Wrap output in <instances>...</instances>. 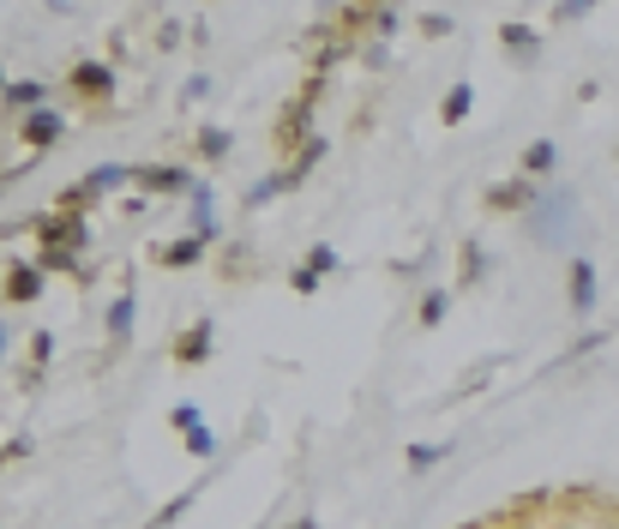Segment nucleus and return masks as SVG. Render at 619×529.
Wrapping results in <instances>:
<instances>
[{
	"label": "nucleus",
	"mask_w": 619,
	"mask_h": 529,
	"mask_svg": "<svg viewBox=\"0 0 619 529\" xmlns=\"http://www.w3.org/2000/svg\"><path fill=\"white\" fill-rule=\"evenodd\" d=\"M578 217H583V204H578V193H571V187H541V199L529 204V229H536V241H541V247L571 241Z\"/></svg>",
	"instance_id": "nucleus-1"
},
{
	"label": "nucleus",
	"mask_w": 619,
	"mask_h": 529,
	"mask_svg": "<svg viewBox=\"0 0 619 529\" xmlns=\"http://www.w3.org/2000/svg\"><path fill=\"white\" fill-rule=\"evenodd\" d=\"M127 181H139V169H127V163H102L91 169L84 181H72L67 193H61V211H84V204H97L102 193H114V187H127Z\"/></svg>",
	"instance_id": "nucleus-2"
},
{
	"label": "nucleus",
	"mask_w": 619,
	"mask_h": 529,
	"mask_svg": "<svg viewBox=\"0 0 619 529\" xmlns=\"http://www.w3.org/2000/svg\"><path fill=\"white\" fill-rule=\"evenodd\" d=\"M37 241L54 247V253H72L84 259V247H91V223H84V211H54L37 223Z\"/></svg>",
	"instance_id": "nucleus-3"
},
{
	"label": "nucleus",
	"mask_w": 619,
	"mask_h": 529,
	"mask_svg": "<svg viewBox=\"0 0 619 529\" xmlns=\"http://www.w3.org/2000/svg\"><path fill=\"white\" fill-rule=\"evenodd\" d=\"M566 296H571V313H578V319L596 313L601 277H596V259H589V253H571V264H566Z\"/></svg>",
	"instance_id": "nucleus-4"
},
{
	"label": "nucleus",
	"mask_w": 619,
	"mask_h": 529,
	"mask_svg": "<svg viewBox=\"0 0 619 529\" xmlns=\"http://www.w3.org/2000/svg\"><path fill=\"white\" fill-rule=\"evenodd\" d=\"M67 91H72V97H91V102L114 97V67L97 61V54H84V61L67 67Z\"/></svg>",
	"instance_id": "nucleus-5"
},
{
	"label": "nucleus",
	"mask_w": 619,
	"mask_h": 529,
	"mask_svg": "<svg viewBox=\"0 0 619 529\" xmlns=\"http://www.w3.org/2000/svg\"><path fill=\"white\" fill-rule=\"evenodd\" d=\"M42 283H49V271H42L37 259H12L7 264V283H0V296H7V307H31L42 296Z\"/></svg>",
	"instance_id": "nucleus-6"
},
{
	"label": "nucleus",
	"mask_w": 619,
	"mask_h": 529,
	"mask_svg": "<svg viewBox=\"0 0 619 529\" xmlns=\"http://www.w3.org/2000/svg\"><path fill=\"white\" fill-rule=\"evenodd\" d=\"M169 356H174V367H204V361L217 356V326H211V319L187 326L181 337H174V349H169Z\"/></svg>",
	"instance_id": "nucleus-7"
},
{
	"label": "nucleus",
	"mask_w": 619,
	"mask_h": 529,
	"mask_svg": "<svg viewBox=\"0 0 619 529\" xmlns=\"http://www.w3.org/2000/svg\"><path fill=\"white\" fill-rule=\"evenodd\" d=\"M61 132H67V114L49 102V109H37V114H24V121H19V144H31V151H49Z\"/></svg>",
	"instance_id": "nucleus-8"
},
{
	"label": "nucleus",
	"mask_w": 619,
	"mask_h": 529,
	"mask_svg": "<svg viewBox=\"0 0 619 529\" xmlns=\"http://www.w3.org/2000/svg\"><path fill=\"white\" fill-rule=\"evenodd\" d=\"M139 187H144V193H193V169H187V163H144L139 169Z\"/></svg>",
	"instance_id": "nucleus-9"
},
{
	"label": "nucleus",
	"mask_w": 619,
	"mask_h": 529,
	"mask_svg": "<svg viewBox=\"0 0 619 529\" xmlns=\"http://www.w3.org/2000/svg\"><path fill=\"white\" fill-rule=\"evenodd\" d=\"M541 199V187L536 181H523V174H511V181H493L488 187V211H523L529 217V204Z\"/></svg>",
	"instance_id": "nucleus-10"
},
{
	"label": "nucleus",
	"mask_w": 619,
	"mask_h": 529,
	"mask_svg": "<svg viewBox=\"0 0 619 529\" xmlns=\"http://www.w3.org/2000/svg\"><path fill=\"white\" fill-rule=\"evenodd\" d=\"M187 211H193V234L199 241H223V223H217V193H211V181H199L193 193H187Z\"/></svg>",
	"instance_id": "nucleus-11"
},
{
	"label": "nucleus",
	"mask_w": 619,
	"mask_h": 529,
	"mask_svg": "<svg viewBox=\"0 0 619 529\" xmlns=\"http://www.w3.org/2000/svg\"><path fill=\"white\" fill-rule=\"evenodd\" d=\"M0 102H7L12 114H37V109H49V84L42 79H7V91H0Z\"/></svg>",
	"instance_id": "nucleus-12"
},
{
	"label": "nucleus",
	"mask_w": 619,
	"mask_h": 529,
	"mask_svg": "<svg viewBox=\"0 0 619 529\" xmlns=\"http://www.w3.org/2000/svg\"><path fill=\"white\" fill-rule=\"evenodd\" d=\"M132 326H139V296H132V289H114V301H109V343L127 349Z\"/></svg>",
	"instance_id": "nucleus-13"
},
{
	"label": "nucleus",
	"mask_w": 619,
	"mask_h": 529,
	"mask_svg": "<svg viewBox=\"0 0 619 529\" xmlns=\"http://www.w3.org/2000/svg\"><path fill=\"white\" fill-rule=\"evenodd\" d=\"M211 253V241H199L193 229L181 234V241H169V247H157V264H169V271H193V264Z\"/></svg>",
	"instance_id": "nucleus-14"
},
{
	"label": "nucleus",
	"mask_w": 619,
	"mask_h": 529,
	"mask_svg": "<svg viewBox=\"0 0 619 529\" xmlns=\"http://www.w3.org/2000/svg\"><path fill=\"white\" fill-rule=\"evenodd\" d=\"M289 169H277V174H259V181L253 187H247V193H241V204H247V217H253V211H264V204H277V199H283L289 193Z\"/></svg>",
	"instance_id": "nucleus-15"
},
{
	"label": "nucleus",
	"mask_w": 619,
	"mask_h": 529,
	"mask_svg": "<svg viewBox=\"0 0 619 529\" xmlns=\"http://www.w3.org/2000/svg\"><path fill=\"white\" fill-rule=\"evenodd\" d=\"M559 169V144L553 139H536V144H523V181H548V174Z\"/></svg>",
	"instance_id": "nucleus-16"
},
{
	"label": "nucleus",
	"mask_w": 619,
	"mask_h": 529,
	"mask_svg": "<svg viewBox=\"0 0 619 529\" xmlns=\"http://www.w3.org/2000/svg\"><path fill=\"white\" fill-rule=\"evenodd\" d=\"M469 114H476V84L457 79L451 91H446V102H439V121H446V127H463Z\"/></svg>",
	"instance_id": "nucleus-17"
},
{
	"label": "nucleus",
	"mask_w": 619,
	"mask_h": 529,
	"mask_svg": "<svg viewBox=\"0 0 619 529\" xmlns=\"http://www.w3.org/2000/svg\"><path fill=\"white\" fill-rule=\"evenodd\" d=\"M326 151H331V139H319V132H313V139H307V144H301V151H294V157H289V163H283V169H289V181H294V187H301V181H307V174H313L319 163H326Z\"/></svg>",
	"instance_id": "nucleus-18"
},
{
	"label": "nucleus",
	"mask_w": 619,
	"mask_h": 529,
	"mask_svg": "<svg viewBox=\"0 0 619 529\" xmlns=\"http://www.w3.org/2000/svg\"><path fill=\"white\" fill-rule=\"evenodd\" d=\"M193 151H199V163H223V157L234 151V132L229 127H204L193 139Z\"/></svg>",
	"instance_id": "nucleus-19"
},
{
	"label": "nucleus",
	"mask_w": 619,
	"mask_h": 529,
	"mask_svg": "<svg viewBox=\"0 0 619 529\" xmlns=\"http://www.w3.org/2000/svg\"><path fill=\"white\" fill-rule=\"evenodd\" d=\"M499 42H506L511 54H536L541 31H536V24H523V19H506V24H499Z\"/></svg>",
	"instance_id": "nucleus-20"
},
{
	"label": "nucleus",
	"mask_w": 619,
	"mask_h": 529,
	"mask_svg": "<svg viewBox=\"0 0 619 529\" xmlns=\"http://www.w3.org/2000/svg\"><path fill=\"white\" fill-rule=\"evenodd\" d=\"M49 356H54V331H31V367H24V386H42Z\"/></svg>",
	"instance_id": "nucleus-21"
},
{
	"label": "nucleus",
	"mask_w": 619,
	"mask_h": 529,
	"mask_svg": "<svg viewBox=\"0 0 619 529\" xmlns=\"http://www.w3.org/2000/svg\"><path fill=\"white\" fill-rule=\"evenodd\" d=\"M199 488H204V481H199ZM199 488L174 493V499H169V506H163V511H157V518H151V523H144V529H174V523H181V518H187V511H193V499H199Z\"/></svg>",
	"instance_id": "nucleus-22"
},
{
	"label": "nucleus",
	"mask_w": 619,
	"mask_h": 529,
	"mask_svg": "<svg viewBox=\"0 0 619 529\" xmlns=\"http://www.w3.org/2000/svg\"><path fill=\"white\" fill-rule=\"evenodd\" d=\"M481 277H488V253H481V241H463V271H457V283L476 289Z\"/></svg>",
	"instance_id": "nucleus-23"
},
{
	"label": "nucleus",
	"mask_w": 619,
	"mask_h": 529,
	"mask_svg": "<svg viewBox=\"0 0 619 529\" xmlns=\"http://www.w3.org/2000/svg\"><path fill=\"white\" fill-rule=\"evenodd\" d=\"M451 458V439H439V446H409V476H427L433 463Z\"/></svg>",
	"instance_id": "nucleus-24"
},
{
	"label": "nucleus",
	"mask_w": 619,
	"mask_h": 529,
	"mask_svg": "<svg viewBox=\"0 0 619 529\" xmlns=\"http://www.w3.org/2000/svg\"><path fill=\"white\" fill-rule=\"evenodd\" d=\"M446 313H451V289H427V296H421V326L427 331L446 326Z\"/></svg>",
	"instance_id": "nucleus-25"
},
{
	"label": "nucleus",
	"mask_w": 619,
	"mask_h": 529,
	"mask_svg": "<svg viewBox=\"0 0 619 529\" xmlns=\"http://www.w3.org/2000/svg\"><path fill=\"white\" fill-rule=\"evenodd\" d=\"M187 451H193V458H199V463H211V458H217V451H223V446H217V433H211V421H199V428H193V433H187Z\"/></svg>",
	"instance_id": "nucleus-26"
},
{
	"label": "nucleus",
	"mask_w": 619,
	"mask_h": 529,
	"mask_svg": "<svg viewBox=\"0 0 619 529\" xmlns=\"http://www.w3.org/2000/svg\"><path fill=\"white\" fill-rule=\"evenodd\" d=\"M337 264H343V259H337V247H326V241H319L313 253H307V271H319V277H331Z\"/></svg>",
	"instance_id": "nucleus-27"
},
{
	"label": "nucleus",
	"mask_w": 619,
	"mask_h": 529,
	"mask_svg": "<svg viewBox=\"0 0 619 529\" xmlns=\"http://www.w3.org/2000/svg\"><path fill=\"white\" fill-rule=\"evenodd\" d=\"M319 283H326V277L307 271V264H294V271H289V289H294V296H319Z\"/></svg>",
	"instance_id": "nucleus-28"
},
{
	"label": "nucleus",
	"mask_w": 619,
	"mask_h": 529,
	"mask_svg": "<svg viewBox=\"0 0 619 529\" xmlns=\"http://www.w3.org/2000/svg\"><path fill=\"white\" fill-rule=\"evenodd\" d=\"M211 97V72H193V79L181 84V102H204Z\"/></svg>",
	"instance_id": "nucleus-29"
},
{
	"label": "nucleus",
	"mask_w": 619,
	"mask_h": 529,
	"mask_svg": "<svg viewBox=\"0 0 619 529\" xmlns=\"http://www.w3.org/2000/svg\"><path fill=\"white\" fill-rule=\"evenodd\" d=\"M421 37H451V12H421Z\"/></svg>",
	"instance_id": "nucleus-30"
},
{
	"label": "nucleus",
	"mask_w": 619,
	"mask_h": 529,
	"mask_svg": "<svg viewBox=\"0 0 619 529\" xmlns=\"http://www.w3.org/2000/svg\"><path fill=\"white\" fill-rule=\"evenodd\" d=\"M169 421H174V428H181V433H193V428H199L204 416H199L193 403H174V409H169Z\"/></svg>",
	"instance_id": "nucleus-31"
},
{
	"label": "nucleus",
	"mask_w": 619,
	"mask_h": 529,
	"mask_svg": "<svg viewBox=\"0 0 619 529\" xmlns=\"http://www.w3.org/2000/svg\"><path fill=\"white\" fill-rule=\"evenodd\" d=\"M157 49H181V19H163V24H157Z\"/></svg>",
	"instance_id": "nucleus-32"
},
{
	"label": "nucleus",
	"mask_w": 619,
	"mask_h": 529,
	"mask_svg": "<svg viewBox=\"0 0 619 529\" xmlns=\"http://www.w3.org/2000/svg\"><path fill=\"white\" fill-rule=\"evenodd\" d=\"M601 343H608V337H601V331H583V337H578V343H571V349H566V361H578V356H583V349H601Z\"/></svg>",
	"instance_id": "nucleus-33"
},
{
	"label": "nucleus",
	"mask_w": 619,
	"mask_h": 529,
	"mask_svg": "<svg viewBox=\"0 0 619 529\" xmlns=\"http://www.w3.org/2000/svg\"><path fill=\"white\" fill-rule=\"evenodd\" d=\"M19 458H31V439H7L0 446V463H19Z\"/></svg>",
	"instance_id": "nucleus-34"
},
{
	"label": "nucleus",
	"mask_w": 619,
	"mask_h": 529,
	"mask_svg": "<svg viewBox=\"0 0 619 529\" xmlns=\"http://www.w3.org/2000/svg\"><path fill=\"white\" fill-rule=\"evenodd\" d=\"M397 24H403V19H397V12H373V24H367V31H379V37H391V31H397Z\"/></svg>",
	"instance_id": "nucleus-35"
},
{
	"label": "nucleus",
	"mask_w": 619,
	"mask_h": 529,
	"mask_svg": "<svg viewBox=\"0 0 619 529\" xmlns=\"http://www.w3.org/2000/svg\"><path fill=\"white\" fill-rule=\"evenodd\" d=\"M7 349H12V331H7V326H0V361H7Z\"/></svg>",
	"instance_id": "nucleus-36"
},
{
	"label": "nucleus",
	"mask_w": 619,
	"mask_h": 529,
	"mask_svg": "<svg viewBox=\"0 0 619 529\" xmlns=\"http://www.w3.org/2000/svg\"><path fill=\"white\" fill-rule=\"evenodd\" d=\"M289 529H319V523H313V518H294V523H289Z\"/></svg>",
	"instance_id": "nucleus-37"
},
{
	"label": "nucleus",
	"mask_w": 619,
	"mask_h": 529,
	"mask_svg": "<svg viewBox=\"0 0 619 529\" xmlns=\"http://www.w3.org/2000/svg\"><path fill=\"white\" fill-rule=\"evenodd\" d=\"M0 91H7V79H0Z\"/></svg>",
	"instance_id": "nucleus-38"
}]
</instances>
